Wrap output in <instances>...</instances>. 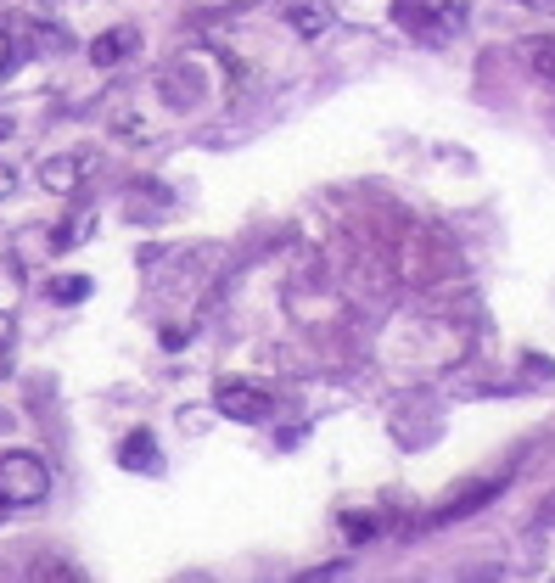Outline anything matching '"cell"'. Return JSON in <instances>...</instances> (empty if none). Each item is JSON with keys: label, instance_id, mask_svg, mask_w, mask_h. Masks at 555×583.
<instances>
[{"label": "cell", "instance_id": "obj_3", "mask_svg": "<svg viewBox=\"0 0 555 583\" xmlns=\"http://www.w3.org/2000/svg\"><path fill=\"white\" fill-rule=\"evenodd\" d=\"M90 169H96V157H90V152L45 157V163H40V185H45V191H57V197H68V191H79V185L90 180Z\"/></svg>", "mask_w": 555, "mask_h": 583}, {"label": "cell", "instance_id": "obj_12", "mask_svg": "<svg viewBox=\"0 0 555 583\" xmlns=\"http://www.w3.org/2000/svg\"><path fill=\"white\" fill-rule=\"evenodd\" d=\"M12 185H17V174L6 169V163H0V197H6V191H12Z\"/></svg>", "mask_w": 555, "mask_h": 583}, {"label": "cell", "instance_id": "obj_1", "mask_svg": "<svg viewBox=\"0 0 555 583\" xmlns=\"http://www.w3.org/2000/svg\"><path fill=\"white\" fill-rule=\"evenodd\" d=\"M51 494V466L29 449H12L0 455V505L6 511H23V505H40Z\"/></svg>", "mask_w": 555, "mask_h": 583}, {"label": "cell", "instance_id": "obj_11", "mask_svg": "<svg viewBox=\"0 0 555 583\" xmlns=\"http://www.w3.org/2000/svg\"><path fill=\"white\" fill-rule=\"evenodd\" d=\"M365 533H376V516H348V539H365Z\"/></svg>", "mask_w": 555, "mask_h": 583}, {"label": "cell", "instance_id": "obj_13", "mask_svg": "<svg viewBox=\"0 0 555 583\" xmlns=\"http://www.w3.org/2000/svg\"><path fill=\"white\" fill-rule=\"evenodd\" d=\"M6 51H12V34L0 29V62H6Z\"/></svg>", "mask_w": 555, "mask_h": 583}, {"label": "cell", "instance_id": "obj_5", "mask_svg": "<svg viewBox=\"0 0 555 583\" xmlns=\"http://www.w3.org/2000/svg\"><path fill=\"white\" fill-rule=\"evenodd\" d=\"M505 488V477H494V483H483V488H471V494H460V499H449L443 511H432V527H443V522H455V516H466V511H477V505H488V499Z\"/></svg>", "mask_w": 555, "mask_h": 583}, {"label": "cell", "instance_id": "obj_14", "mask_svg": "<svg viewBox=\"0 0 555 583\" xmlns=\"http://www.w3.org/2000/svg\"><path fill=\"white\" fill-rule=\"evenodd\" d=\"M0 427H6V421H0Z\"/></svg>", "mask_w": 555, "mask_h": 583}, {"label": "cell", "instance_id": "obj_9", "mask_svg": "<svg viewBox=\"0 0 555 583\" xmlns=\"http://www.w3.org/2000/svg\"><path fill=\"white\" fill-rule=\"evenodd\" d=\"M51 298H57V303H85L90 298V281H85V275H57V281H51Z\"/></svg>", "mask_w": 555, "mask_h": 583}, {"label": "cell", "instance_id": "obj_7", "mask_svg": "<svg viewBox=\"0 0 555 583\" xmlns=\"http://www.w3.org/2000/svg\"><path fill=\"white\" fill-rule=\"evenodd\" d=\"M129 45H135V34H129V29H113L107 40H96V45H90V62H96V68H113V62L124 57Z\"/></svg>", "mask_w": 555, "mask_h": 583}, {"label": "cell", "instance_id": "obj_4", "mask_svg": "<svg viewBox=\"0 0 555 583\" xmlns=\"http://www.w3.org/2000/svg\"><path fill=\"white\" fill-rule=\"evenodd\" d=\"M286 23H292L303 40H320V34L331 29V12L326 6H314V0H292V6H286Z\"/></svg>", "mask_w": 555, "mask_h": 583}, {"label": "cell", "instance_id": "obj_6", "mask_svg": "<svg viewBox=\"0 0 555 583\" xmlns=\"http://www.w3.org/2000/svg\"><path fill=\"white\" fill-rule=\"evenodd\" d=\"M118 460H124L129 471H146V466H157V443H152V432H129V438L118 443Z\"/></svg>", "mask_w": 555, "mask_h": 583}, {"label": "cell", "instance_id": "obj_2", "mask_svg": "<svg viewBox=\"0 0 555 583\" xmlns=\"http://www.w3.org/2000/svg\"><path fill=\"white\" fill-rule=\"evenodd\" d=\"M214 410L225 415V421H270L275 399L264 393V387H253V382H219Z\"/></svg>", "mask_w": 555, "mask_h": 583}, {"label": "cell", "instance_id": "obj_10", "mask_svg": "<svg viewBox=\"0 0 555 583\" xmlns=\"http://www.w3.org/2000/svg\"><path fill=\"white\" fill-rule=\"evenodd\" d=\"M12 370V314H0V376Z\"/></svg>", "mask_w": 555, "mask_h": 583}, {"label": "cell", "instance_id": "obj_8", "mask_svg": "<svg viewBox=\"0 0 555 583\" xmlns=\"http://www.w3.org/2000/svg\"><path fill=\"white\" fill-rule=\"evenodd\" d=\"M522 57H527V68L539 73L544 85H555V40H527Z\"/></svg>", "mask_w": 555, "mask_h": 583}]
</instances>
